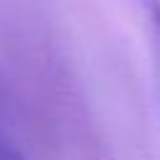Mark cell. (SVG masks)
<instances>
[{"mask_svg": "<svg viewBox=\"0 0 160 160\" xmlns=\"http://www.w3.org/2000/svg\"><path fill=\"white\" fill-rule=\"evenodd\" d=\"M0 160H28L15 145H10L8 140H2L0 138Z\"/></svg>", "mask_w": 160, "mask_h": 160, "instance_id": "1", "label": "cell"}, {"mask_svg": "<svg viewBox=\"0 0 160 160\" xmlns=\"http://www.w3.org/2000/svg\"><path fill=\"white\" fill-rule=\"evenodd\" d=\"M148 5H150V15H152V20L160 30V0H148Z\"/></svg>", "mask_w": 160, "mask_h": 160, "instance_id": "2", "label": "cell"}]
</instances>
